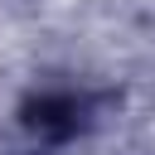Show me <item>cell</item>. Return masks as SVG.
<instances>
[{
	"instance_id": "obj_1",
	"label": "cell",
	"mask_w": 155,
	"mask_h": 155,
	"mask_svg": "<svg viewBox=\"0 0 155 155\" xmlns=\"http://www.w3.org/2000/svg\"><path fill=\"white\" fill-rule=\"evenodd\" d=\"M82 111H87L82 97H44L39 107H29V111L19 116L24 145H29V150H48V145L68 140V136L82 126Z\"/></svg>"
}]
</instances>
